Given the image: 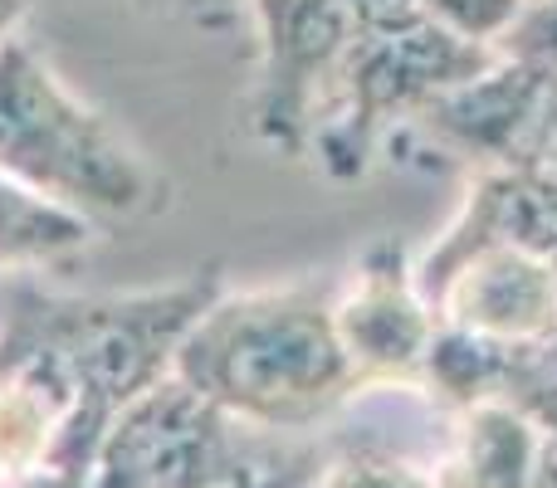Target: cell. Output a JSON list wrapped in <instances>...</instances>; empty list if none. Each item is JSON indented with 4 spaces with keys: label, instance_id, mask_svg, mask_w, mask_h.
Instances as JSON below:
<instances>
[{
    "label": "cell",
    "instance_id": "6da1fadb",
    "mask_svg": "<svg viewBox=\"0 0 557 488\" xmlns=\"http://www.w3.org/2000/svg\"><path fill=\"white\" fill-rule=\"evenodd\" d=\"M225 288L206 264L176 284L133 293H59L35 278L10 284L0 317V376L35 386L64 421L54 470L84 474L113 415L172 376L191 323Z\"/></svg>",
    "mask_w": 557,
    "mask_h": 488
},
{
    "label": "cell",
    "instance_id": "7a4b0ae2",
    "mask_svg": "<svg viewBox=\"0 0 557 488\" xmlns=\"http://www.w3.org/2000/svg\"><path fill=\"white\" fill-rule=\"evenodd\" d=\"M172 372L235 421L284 435H308L362 386L323 278L221 288L191 323Z\"/></svg>",
    "mask_w": 557,
    "mask_h": 488
},
{
    "label": "cell",
    "instance_id": "3957f363",
    "mask_svg": "<svg viewBox=\"0 0 557 488\" xmlns=\"http://www.w3.org/2000/svg\"><path fill=\"white\" fill-rule=\"evenodd\" d=\"M0 176L88 225L166 211V176L25 39L0 45Z\"/></svg>",
    "mask_w": 557,
    "mask_h": 488
},
{
    "label": "cell",
    "instance_id": "277c9868",
    "mask_svg": "<svg viewBox=\"0 0 557 488\" xmlns=\"http://www.w3.org/2000/svg\"><path fill=\"white\" fill-rule=\"evenodd\" d=\"M318 474L304 435L235 421L172 372L113 415L88 488H313Z\"/></svg>",
    "mask_w": 557,
    "mask_h": 488
},
{
    "label": "cell",
    "instance_id": "5b68a950",
    "mask_svg": "<svg viewBox=\"0 0 557 488\" xmlns=\"http://www.w3.org/2000/svg\"><path fill=\"white\" fill-rule=\"evenodd\" d=\"M260 29L250 127L270 152L308 157L313 127L367 35L352 0H245Z\"/></svg>",
    "mask_w": 557,
    "mask_h": 488
},
{
    "label": "cell",
    "instance_id": "8992f818",
    "mask_svg": "<svg viewBox=\"0 0 557 488\" xmlns=\"http://www.w3.org/2000/svg\"><path fill=\"white\" fill-rule=\"evenodd\" d=\"M435 317L480 342L543 347L557 337V259L533 245L504 240H441L425 264H416Z\"/></svg>",
    "mask_w": 557,
    "mask_h": 488
},
{
    "label": "cell",
    "instance_id": "52a82bcc",
    "mask_svg": "<svg viewBox=\"0 0 557 488\" xmlns=\"http://www.w3.org/2000/svg\"><path fill=\"white\" fill-rule=\"evenodd\" d=\"M333 317L362 386H416L441 317L416 264L396 240H376L352 264L347 288H333Z\"/></svg>",
    "mask_w": 557,
    "mask_h": 488
},
{
    "label": "cell",
    "instance_id": "ba28073f",
    "mask_svg": "<svg viewBox=\"0 0 557 488\" xmlns=\"http://www.w3.org/2000/svg\"><path fill=\"white\" fill-rule=\"evenodd\" d=\"M445 488H557V450L513 401L460 411Z\"/></svg>",
    "mask_w": 557,
    "mask_h": 488
},
{
    "label": "cell",
    "instance_id": "9c48e42d",
    "mask_svg": "<svg viewBox=\"0 0 557 488\" xmlns=\"http://www.w3.org/2000/svg\"><path fill=\"white\" fill-rule=\"evenodd\" d=\"M98 225L59 211V205L29 196L25 186L0 176V274L10 268H39L88 249Z\"/></svg>",
    "mask_w": 557,
    "mask_h": 488
},
{
    "label": "cell",
    "instance_id": "30bf717a",
    "mask_svg": "<svg viewBox=\"0 0 557 488\" xmlns=\"http://www.w3.org/2000/svg\"><path fill=\"white\" fill-rule=\"evenodd\" d=\"M504 401L519 405V411L543 430V440L557 450V337L543 347H523V352L513 356Z\"/></svg>",
    "mask_w": 557,
    "mask_h": 488
},
{
    "label": "cell",
    "instance_id": "8fae6325",
    "mask_svg": "<svg viewBox=\"0 0 557 488\" xmlns=\"http://www.w3.org/2000/svg\"><path fill=\"white\" fill-rule=\"evenodd\" d=\"M313 488H445V479H431V474L386 460V454H347V460L327 464Z\"/></svg>",
    "mask_w": 557,
    "mask_h": 488
},
{
    "label": "cell",
    "instance_id": "7c38bea8",
    "mask_svg": "<svg viewBox=\"0 0 557 488\" xmlns=\"http://www.w3.org/2000/svg\"><path fill=\"white\" fill-rule=\"evenodd\" d=\"M523 5H529V0H425V10H431L441 25L460 29V35L480 39V45H494V39L519 20Z\"/></svg>",
    "mask_w": 557,
    "mask_h": 488
},
{
    "label": "cell",
    "instance_id": "4fadbf2b",
    "mask_svg": "<svg viewBox=\"0 0 557 488\" xmlns=\"http://www.w3.org/2000/svg\"><path fill=\"white\" fill-rule=\"evenodd\" d=\"M35 5H39V0H0V45L20 35V25H25V15Z\"/></svg>",
    "mask_w": 557,
    "mask_h": 488
},
{
    "label": "cell",
    "instance_id": "5bb4252c",
    "mask_svg": "<svg viewBox=\"0 0 557 488\" xmlns=\"http://www.w3.org/2000/svg\"><path fill=\"white\" fill-rule=\"evenodd\" d=\"M15 488H88L84 474H64V470H39L29 479H20Z\"/></svg>",
    "mask_w": 557,
    "mask_h": 488
},
{
    "label": "cell",
    "instance_id": "9a60e30c",
    "mask_svg": "<svg viewBox=\"0 0 557 488\" xmlns=\"http://www.w3.org/2000/svg\"><path fill=\"white\" fill-rule=\"evenodd\" d=\"M176 10H186L191 20H201V25H211V20H221L225 10H235V0H172Z\"/></svg>",
    "mask_w": 557,
    "mask_h": 488
}]
</instances>
